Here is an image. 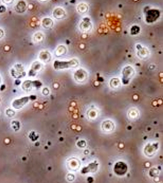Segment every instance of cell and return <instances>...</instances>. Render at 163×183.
<instances>
[{
	"label": "cell",
	"instance_id": "cell-1",
	"mask_svg": "<svg viewBox=\"0 0 163 183\" xmlns=\"http://www.w3.org/2000/svg\"><path fill=\"white\" fill-rule=\"evenodd\" d=\"M79 64V61L75 59L69 60H56L53 63L54 68L57 70L77 68Z\"/></svg>",
	"mask_w": 163,
	"mask_h": 183
},
{
	"label": "cell",
	"instance_id": "cell-2",
	"mask_svg": "<svg viewBox=\"0 0 163 183\" xmlns=\"http://www.w3.org/2000/svg\"><path fill=\"white\" fill-rule=\"evenodd\" d=\"M11 74L15 78H21L25 74L23 67L20 64L15 65L11 70Z\"/></svg>",
	"mask_w": 163,
	"mask_h": 183
},
{
	"label": "cell",
	"instance_id": "cell-3",
	"mask_svg": "<svg viewBox=\"0 0 163 183\" xmlns=\"http://www.w3.org/2000/svg\"><path fill=\"white\" fill-rule=\"evenodd\" d=\"M114 172L117 175H122L125 174L128 170V166L122 162L117 163L114 167Z\"/></svg>",
	"mask_w": 163,
	"mask_h": 183
},
{
	"label": "cell",
	"instance_id": "cell-4",
	"mask_svg": "<svg viewBox=\"0 0 163 183\" xmlns=\"http://www.w3.org/2000/svg\"><path fill=\"white\" fill-rule=\"evenodd\" d=\"M74 77L75 81L81 83L86 80L87 74L85 70L83 69H80L77 70L75 72Z\"/></svg>",
	"mask_w": 163,
	"mask_h": 183
},
{
	"label": "cell",
	"instance_id": "cell-5",
	"mask_svg": "<svg viewBox=\"0 0 163 183\" xmlns=\"http://www.w3.org/2000/svg\"><path fill=\"white\" fill-rule=\"evenodd\" d=\"M29 99L28 96H25L21 98L16 99L13 102V106L15 109H20L28 103Z\"/></svg>",
	"mask_w": 163,
	"mask_h": 183
},
{
	"label": "cell",
	"instance_id": "cell-6",
	"mask_svg": "<svg viewBox=\"0 0 163 183\" xmlns=\"http://www.w3.org/2000/svg\"><path fill=\"white\" fill-rule=\"evenodd\" d=\"M53 16L57 19H61L65 18L66 13L64 10L61 8H57L55 9L53 12Z\"/></svg>",
	"mask_w": 163,
	"mask_h": 183
},
{
	"label": "cell",
	"instance_id": "cell-7",
	"mask_svg": "<svg viewBox=\"0 0 163 183\" xmlns=\"http://www.w3.org/2000/svg\"><path fill=\"white\" fill-rule=\"evenodd\" d=\"M26 3L23 1H20L18 3L15 7V10L19 13H23L26 10Z\"/></svg>",
	"mask_w": 163,
	"mask_h": 183
},
{
	"label": "cell",
	"instance_id": "cell-8",
	"mask_svg": "<svg viewBox=\"0 0 163 183\" xmlns=\"http://www.w3.org/2000/svg\"><path fill=\"white\" fill-rule=\"evenodd\" d=\"M36 81H26L23 83V88L26 90L29 91L32 89L33 87H38L36 86Z\"/></svg>",
	"mask_w": 163,
	"mask_h": 183
},
{
	"label": "cell",
	"instance_id": "cell-9",
	"mask_svg": "<svg viewBox=\"0 0 163 183\" xmlns=\"http://www.w3.org/2000/svg\"><path fill=\"white\" fill-rule=\"evenodd\" d=\"M53 20L49 18H46L42 21V25L44 28L50 29L52 28L53 25Z\"/></svg>",
	"mask_w": 163,
	"mask_h": 183
},
{
	"label": "cell",
	"instance_id": "cell-10",
	"mask_svg": "<svg viewBox=\"0 0 163 183\" xmlns=\"http://www.w3.org/2000/svg\"><path fill=\"white\" fill-rule=\"evenodd\" d=\"M42 68L41 63L38 61H36L33 64L31 71V74H35L36 73L40 71Z\"/></svg>",
	"mask_w": 163,
	"mask_h": 183
},
{
	"label": "cell",
	"instance_id": "cell-11",
	"mask_svg": "<svg viewBox=\"0 0 163 183\" xmlns=\"http://www.w3.org/2000/svg\"><path fill=\"white\" fill-rule=\"evenodd\" d=\"M39 57L41 60L44 62H49L51 59L50 53L45 51H42Z\"/></svg>",
	"mask_w": 163,
	"mask_h": 183
},
{
	"label": "cell",
	"instance_id": "cell-12",
	"mask_svg": "<svg viewBox=\"0 0 163 183\" xmlns=\"http://www.w3.org/2000/svg\"><path fill=\"white\" fill-rule=\"evenodd\" d=\"M56 51L57 55L61 56L66 53L67 49L64 45H60L57 48Z\"/></svg>",
	"mask_w": 163,
	"mask_h": 183
},
{
	"label": "cell",
	"instance_id": "cell-13",
	"mask_svg": "<svg viewBox=\"0 0 163 183\" xmlns=\"http://www.w3.org/2000/svg\"><path fill=\"white\" fill-rule=\"evenodd\" d=\"M77 10L80 13H83L87 10V7L85 4H80L77 7Z\"/></svg>",
	"mask_w": 163,
	"mask_h": 183
},
{
	"label": "cell",
	"instance_id": "cell-14",
	"mask_svg": "<svg viewBox=\"0 0 163 183\" xmlns=\"http://www.w3.org/2000/svg\"><path fill=\"white\" fill-rule=\"evenodd\" d=\"M6 11L5 7L4 5L0 6V13H4Z\"/></svg>",
	"mask_w": 163,
	"mask_h": 183
},
{
	"label": "cell",
	"instance_id": "cell-15",
	"mask_svg": "<svg viewBox=\"0 0 163 183\" xmlns=\"http://www.w3.org/2000/svg\"><path fill=\"white\" fill-rule=\"evenodd\" d=\"M2 2H3L4 3L6 4H10L13 3V1H2Z\"/></svg>",
	"mask_w": 163,
	"mask_h": 183
},
{
	"label": "cell",
	"instance_id": "cell-16",
	"mask_svg": "<svg viewBox=\"0 0 163 183\" xmlns=\"http://www.w3.org/2000/svg\"><path fill=\"white\" fill-rule=\"evenodd\" d=\"M4 36V31L3 30L0 29V38H1L3 37Z\"/></svg>",
	"mask_w": 163,
	"mask_h": 183
},
{
	"label": "cell",
	"instance_id": "cell-17",
	"mask_svg": "<svg viewBox=\"0 0 163 183\" xmlns=\"http://www.w3.org/2000/svg\"><path fill=\"white\" fill-rule=\"evenodd\" d=\"M1 77H0V83H1Z\"/></svg>",
	"mask_w": 163,
	"mask_h": 183
}]
</instances>
